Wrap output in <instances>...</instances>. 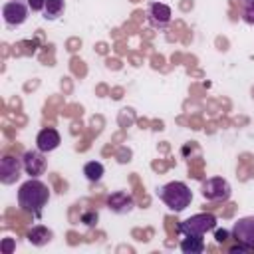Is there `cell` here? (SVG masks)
I'll list each match as a JSON object with an SVG mask.
<instances>
[{"label":"cell","instance_id":"1","mask_svg":"<svg viewBox=\"0 0 254 254\" xmlns=\"http://www.w3.org/2000/svg\"><path fill=\"white\" fill-rule=\"evenodd\" d=\"M16 196H18V206L24 212L32 214L34 218H42V212L50 200V189L40 179L30 177L26 183L20 185Z\"/></svg>","mask_w":254,"mask_h":254},{"label":"cell","instance_id":"2","mask_svg":"<svg viewBox=\"0 0 254 254\" xmlns=\"http://www.w3.org/2000/svg\"><path fill=\"white\" fill-rule=\"evenodd\" d=\"M157 196L159 200L173 212H183L187 206H190L192 200V190L181 183V181H171L167 185H161L157 189Z\"/></svg>","mask_w":254,"mask_h":254},{"label":"cell","instance_id":"3","mask_svg":"<svg viewBox=\"0 0 254 254\" xmlns=\"http://www.w3.org/2000/svg\"><path fill=\"white\" fill-rule=\"evenodd\" d=\"M216 228V216L210 212H198L179 224V232L183 236H204Z\"/></svg>","mask_w":254,"mask_h":254},{"label":"cell","instance_id":"4","mask_svg":"<svg viewBox=\"0 0 254 254\" xmlns=\"http://www.w3.org/2000/svg\"><path fill=\"white\" fill-rule=\"evenodd\" d=\"M200 194H202L206 200L224 202V200L230 198L232 189H230V185H228L226 179H222V177H210V179L202 181V185H200Z\"/></svg>","mask_w":254,"mask_h":254},{"label":"cell","instance_id":"5","mask_svg":"<svg viewBox=\"0 0 254 254\" xmlns=\"http://www.w3.org/2000/svg\"><path fill=\"white\" fill-rule=\"evenodd\" d=\"M28 12H30V8L22 0H10V2L2 4V20H4L6 28L22 26L28 20Z\"/></svg>","mask_w":254,"mask_h":254},{"label":"cell","instance_id":"6","mask_svg":"<svg viewBox=\"0 0 254 254\" xmlns=\"http://www.w3.org/2000/svg\"><path fill=\"white\" fill-rule=\"evenodd\" d=\"M232 238L242 244L246 250H254V216L238 218L232 224Z\"/></svg>","mask_w":254,"mask_h":254},{"label":"cell","instance_id":"7","mask_svg":"<svg viewBox=\"0 0 254 254\" xmlns=\"http://www.w3.org/2000/svg\"><path fill=\"white\" fill-rule=\"evenodd\" d=\"M22 171H24L22 157L4 155L2 161H0V183L2 185H14L20 179Z\"/></svg>","mask_w":254,"mask_h":254},{"label":"cell","instance_id":"8","mask_svg":"<svg viewBox=\"0 0 254 254\" xmlns=\"http://www.w3.org/2000/svg\"><path fill=\"white\" fill-rule=\"evenodd\" d=\"M22 163H24V171H26L30 177H34V179H38L40 175H44L46 169H48L46 153L40 151L38 147L32 149V151H26V153L22 155Z\"/></svg>","mask_w":254,"mask_h":254},{"label":"cell","instance_id":"9","mask_svg":"<svg viewBox=\"0 0 254 254\" xmlns=\"http://www.w3.org/2000/svg\"><path fill=\"white\" fill-rule=\"evenodd\" d=\"M171 16H173V12H171V8L167 4H163V2H149V6H147V22L153 28L165 30L171 24Z\"/></svg>","mask_w":254,"mask_h":254},{"label":"cell","instance_id":"10","mask_svg":"<svg viewBox=\"0 0 254 254\" xmlns=\"http://www.w3.org/2000/svg\"><path fill=\"white\" fill-rule=\"evenodd\" d=\"M107 208L115 214H127L135 208V200L127 190H115L107 196Z\"/></svg>","mask_w":254,"mask_h":254},{"label":"cell","instance_id":"11","mask_svg":"<svg viewBox=\"0 0 254 254\" xmlns=\"http://www.w3.org/2000/svg\"><path fill=\"white\" fill-rule=\"evenodd\" d=\"M60 143H62V137L54 127H46L36 135V147L40 151H44V153L56 151L60 147Z\"/></svg>","mask_w":254,"mask_h":254},{"label":"cell","instance_id":"12","mask_svg":"<svg viewBox=\"0 0 254 254\" xmlns=\"http://www.w3.org/2000/svg\"><path fill=\"white\" fill-rule=\"evenodd\" d=\"M52 238H54V232H52L50 228L42 226V224L34 226V228L28 232V242L34 244V246H46Z\"/></svg>","mask_w":254,"mask_h":254},{"label":"cell","instance_id":"13","mask_svg":"<svg viewBox=\"0 0 254 254\" xmlns=\"http://www.w3.org/2000/svg\"><path fill=\"white\" fill-rule=\"evenodd\" d=\"M65 12V0H46V6H44V18L54 22L58 18H62Z\"/></svg>","mask_w":254,"mask_h":254},{"label":"cell","instance_id":"14","mask_svg":"<svg viewBox=\"0 0 254 254\" xmlns=\"http://www.w3.org/2000/svg\"><path fill=\"white\" fill-rule=\"evenodd\" d=\"M179 248L185 254H200L204 250V240H202V236H185L181 240Z\"/></svg>","mask_w":254,"mask_h":254},{"label":"cell","instance_id":"15","mask_svg":"<svg viewBox=\"0 0 254 254\" xmlns=\"http://www.w3.org/2000/svg\"><path fill=\"white\" fill-rule=\"evenodd\" d=\"M103 173H105V167L99 161H87L83 165V175H85V179L89 183H99L101 177H103Z\"/></svg>","mask_w":254,"mask_h":254},{"label":"cell","instance_id":"16","mask_svg":"<svg viewBox=\"0 0 254 254\" xmlns=\"http://www.w3.org/2000/svg\"><path fill=\"white\" fill-rule=\"evenodd\" d=\"M97 220H99L97 210H83L81 216H79V222H81L83 226H87V228H93V226L97 224Z\"/></svg>","mask_w":254,"mask_h":254},{"label":"cell","instance_id":"17","mask_svg":"<svg viewBox=\"0 0 254 254\" xmlns=\"http://www.w3.org/2000/svg\"><path fill=\"white\" fill-rule=\"evenodd\" d=\"M242 20H244L246 24L254 26V0L244 2V6H242Z\"/></svg>","mask_w":254,"mask_h":254},{"label":"cell","instance_id":"18","mask_svg":"<svg viewBox=\"0 0 254 254\" xmlns=\"http://www.w3.org/2000/svg\"><path fill=\"white\" fill-rule=\"evenodd\" d=\"M230 236H232V232H228V230H224V228H214V240H216L218 244H224Z\"/></svg>","mask_w":254,"mask_h":254},{"label":"cell","instance_id":"19","mask_svg":"<svg viewBox=\"0 0 254 254\" xmlns=\"http://www.w3.org/2000/svg\"><path fill=\"white\" fill-rule=\"evenodd\" d=\"M28 8L32 12H44V6H46V0H26Z\"/></svg>","mask_w":254,"mask_h":254},{"label":"cell","instance_id":"20","mask_svg":"<svg viewBox=\"0 0 254 254\" xmlns=\"http://www.w3.org/2000/svg\"><path fill=\"white\" fill-rule=\"evenodd\" d=\"M244 2H248V0H244Z\"/></svg>","mask_w":254,"mask_h":254}]
</instances>
